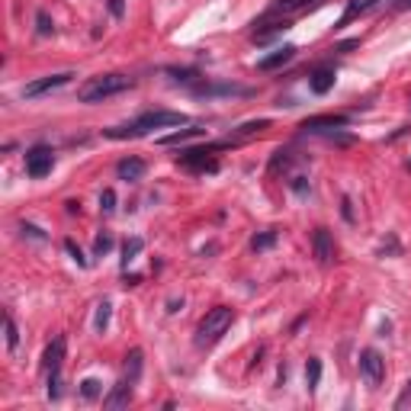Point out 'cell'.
Returning <instances> with one entry per match:
<instances>
[{
  "label": "cell",
  "mask_w": 411,
  "mask_h": 411,
  "mask_svg": "<svg viewBox=\"0 0 411 411\" xmlns=\"http://www.w3.org/2000/svg\"><path fill=\"white\" fill-rule=\"evenodd\" d=\"M347 126V116H315L303 122V132H337V129Z\"/></svg>",
  "instance_id": "30bf717a"
},
{
  "label": "cell",
  "mask_w": 411,
  "mask_h": 411,
  "mask_svg": "<svg viewBox=\"0 0 411 411\" xmlns=\"http://www.w3.org/2000/svg\"><path fill=\"white\" fill-rule=\"evenodd\" d=\"M341 212H344V218H347V222H353V212H350V200H344V209H341Z\"/></svg>",
  "instance_id": "836d02e7"
},
{
  "label": "cell",
  "mask_w": 411,
  "mask_h": 411,
  "mask_svg": "<svg viewBox=\"0 0 411 411\" xmlns=\"http://www.w3.org/2000/svg\"><path fill=\"white\" fill-rule=\"evenodd\" d=\"M142 248H145V241L142 238H129L126 244H122V267H129L138 254H142Z\"/></svg>",
  "instance_id": "d6986e66"
},
{
  "label": "cell",
  "mask_w": 411,
  "mask_h": 411,
  "mask_svg": "<svg viewBox=\"0 0 411 411\" xmlns=\"http://www.w3.org/2000/svg\"><path fill=\"white\" fill-rule=\"evenodd\" d=\"M232 321H235V312L228 309V305H216V309H209L200 319V325H196V347L218 344L222 335L232 328Z\"/></svg>",
  "instance_id": "3957f363"
},
{
  "label": "cell",
  "mask_w": 411,
  "mask_h": 411,
  "mask_svg": "<svg viewBox=\"0 0 411 411\" xmlns=\"http://www.w3.org/2000/svg\"><path fill=\"white\" fill-rule=\"evenodd\" d=\"M100 209H103V212H113V209H116V193H113V190H103V193H100Z\"/></svg>",
  "instance_id": "f1b7e54d"
},
{
  "label": "cell",
  "mask_w": 411,
  "mask_h": 411,
  "mask_svg": "<svg viewBox=\"0 0 411 411\" xmlns=\"http://www.w3.org/2000/svg\"><path fill=\"white\" fill-rule=\"evenodd\" d=\"M408 405H411V382L402 389V395L395 398V411H405V408H408Z\"/></svg>",
  "instance_id": "4dcf8cb0"
},
{
  "label": "cell",
  "mask_w": 411,
  "mask_h": 411,
  "mask_svg": "<svg viewBox=\"0 0 411 411\" xmlns=\"http://www.w3.org/2000/svg\"><path fill=\"white\" fill-rule=\"evenodd\" d=\"M321 0H273L270 3V10H267V19L270 17H296V13H305V10H312V7H319Z\"/></svg>",
  "instance_id": "ba28073f"
},
{
  "label": "cell",
  "mask_w": 411,
  "mask_h": 411,
  "mask_svg": "<svg viewBox=\"0 0 411 411\" xmlns=\"http://www.w3.org/2000/svg\"><path fill=\"white\" fill-rule=\"evenodd\" d=\"M106 7H109V13H113L116 19L126 17V0H106Z\"/></svg>",
  "instance_id": "f546056e"
},
{
  "label": "cell",
  "mask_w": 411,
  "mask_h": 411,
  "mask_svg": "<svg viewBox=\"0 0 411 411\" xmlns=\"http://www.w3.org/2000/svg\"><path fill=\"white\" fill-rule=\"evenodd\" d=\"M23 235H29V238H39V241H45L42 228H35V225H26V222H23Z\"/></svg>",
  "instance_id": "1f68e13d"
},
{
  "label": "cell",
  "mask_w": 411,
  "mask_h": 411,
  "mask_svg": "<svg viewBox=\"0 0 411 411\" xmlns=\"http://www.w3.org/2000/svg\"><path fill=\"white\" fill-rule=\"evenodd\" d=\"M116 174H119V180H142L145 177V161L142 158H122L116 164Z\"/></svg>",
  "instance_id": "4fadbf2b"
},
{
  "label": "cell",
  "mask_w": 411,
  "mask_h": 411,
  "mask_svg": "<svg viewBox=\"0 0 411 411\" xmlns=\"http://www.w3.org/2000/svg\"><path fill=\"white\" fill-rule=\"evenodd\" d=\"M35 29H39V35H51V33H55V23H51V17L45 13V10L35 13Z\"/></svg>",
  "instance_id": "7402d4cb"
},
{
  "label": "cell",
  "mask_w": 411,
  "mask_h": 411,
  "mask_svg": "<svg viewBox=\"0 0 411 411\" xmlns=\"http://www.w3.org/2000/svg\"><path fill=\"white\" fill-rule=\"evenodd\" d=\"M212 148H196V152H184L180 154V164H186V168H196V170H216L218 164L209 158Z\"/></svg>",
  "instance_id": "7c38bea8"
},
{
  "label": "cell",
  "mask_w": 411,
  "mask_h": 411,
  "mask_svg": "<svg viewBox=\"0 0 411 411\" xmlns=\"http://www.w3.org/2000/svg\"><path fill=\"white\" fill-rule=\"evenodd\" d=\"M270 129V119H257V122H248V126H241L235 132V142H241V138H251V135H260Z\"/></svg>",
  "instance_id": "ac0fdd59"
},
{
  "label": "cell",
  "mask_w": 411,
  "mask_h": 411,
  "mask_svg": "<svg viewBox=\"0 0 411 411\" xmlns=\"http://www.w3.org/2000/svg\"><path fill=\"white\" fill-rule=\"evenodd\" d=\"M81 395H84V398H97V395H100V382H97V379H84V382H81Z\"/></svg>",
  "instance_id": "83f0119b"
},
{
  "label": "cell",
  "mask_w": 411,
  "mask_h": 411,
  "mask_svg": "<svg viewBox=\"0 0 411 411\" xmlns=\"http://www.w3.org/2000/svg\"><path fill=\"white\" fill-rule=\"evenodd\" d=\"M379 0H350V3H347V10H344V17H341V23L337 26H347L350 23V19H357L360 17V13H366V10H373L376 7Z\"/></svg>",
  "instance_id": "2e32d148"
},
{
  "label": "cell",
  "mask_w": 411,
  "mask_h": 411,
  "mask_svg": "<svg viewBox=\"0 0 411 411\" xmlns=\"http://www.w3.org/2000/svg\"><path fill=\"white\" fill-rule=\"evenodd\" d=\"M319 379H321V360H309V366H305V382H309V392L319 389Z\"/></svg>",
  "instance_id": "44dd1931"
},
{
  "label": "cell",
  "mask_w": 411,
  "mask_h": 411,
  "mask_svg": "<svg viewBox=\"0 0 411 411\" xmlns=\"http://www.w3.org/2000/svg\"><path fill=\"white\" fill-rule=\"evenodd\" d=\"M71 71H65V74H51V77H39V81H29V84L23 87V97L26 100H35V97H42V93H51L58 90V87L71 84Z\"/></svg>",
  "instance_id": "8992f818"
},
{
  "label": "cell",
  "mask_w": 411,
  "mask_h": 411,
  "mask_svg": "<svg viewBox=\"0 0 411 411\" xmlns=\"http://www.w3.org/2000/svg\"><path fill=\"white\" fill-rule=\"evenodd\" d=\"M61 360H65V337H55V341L45 347V357H42V369H45V376H49L51 398L61 395Z\"/></svg>",
  "instance_id": "277c9868"
},
{
  "label": "cell",
  "mask_w": 411,
  "mask_h": 411,
  "mask_svg": "<svg viewBox=\"0 0 411 411\" xmlns=\"http://www.w3.org/2000/svg\"><path fill=\"white\" fill-rule=\"evenodd\" d=\"M113 251V235L109 232H103V235H97V241H93V254L97 257H103V254Z\"/></svg>",
  "instance_id": "603a6c76"
},
{
  "label": "cell",
  "mask_w": 411,
  "mask_h": 411,
  "mask_svg": "<svg viewBox=\"0 0 411 411\" xmlns=\"http://www.w3.org/2000/svg\"><path fill=\"white\" fill-rule=\"evenodd\" d=\"M392 10H411V0H392Z\"/></svg>",
  "instance_id": "d6a6232c"
},
{
  "label": "cell",
  "mask_w": 411,
  "mask_h": 411,
  "mask_svg": "<svg viewBox=\"0 0 411 411\" xmlns=\"http://www.w3.org/2000/svg\"><path fill=\"white\" fill-rule=\"evenodd\" d=\"M312 248H315L319 264H331V260H335V241H331V232H328V228H315V235H312Z\"/></svg>",
  "instance_id": "9c48e42d"
},
{
  "label": "cell",
  "mask_w": 411,
  "mask_h": 411,
  "mask_svg": "<svg viewBox=\"0 0 411 411\" xmlns=\"http://www.w3.org/2000/svg\"><path fill=\"white\" fill-rule=\"evenodd\" d=\"M135 81L129 74H97L90 77V81H84V84L77 87V100L81 103H100L106 100V97H116V93L129 90Z\"/></svg>",
  "instance_id": "7a4b0ae2"
},
{
  "label": "cell",
  "mask_w": 411,
  "mask_h": 411,
  "mask_svg": "<svg viewBox=\"0 0 411 411\" xmlns=\"http://www.w3.org/2000/svg\"><path fill=\"white\" fill-rule=\"evenodd\" d=\"M293 55H296L293 45H283V49H277L273 55L260 58V61H257V67H260V71H273V67H283L286 61H293Z\"/></svg>",
  "instance_id": "5bb4252c"
},
{
  "label": "cell",
  "mask_w": 411,
  "mask_h": 411,
  "mask_svg": "<svg viewBox=\"0 0 411 411\" xmlns=\"http://www.w3.org/2000/svg\"><path fill=\"white\" fill-rule=\"evenodd\" d=\"M190 119L184 113H174V109H152V113H145L138 116L135 122L129 126H119V129H106V138H142V135L154 132V129H168V126H186Z\"/></svg>",
  "instance_id": "6da1fadb"
},
{
  "label": "cell",
  "mask_w": 411,
  "mask_h": 411,
  "mask_svg": "<svg viewBox=\"0 0 411 411\" xmlns=\"http://www.w3.org/2000/svg\"><path fill=\"white\" fill-rule=\"evenodd\" d=\"M309 87H312V93L325 97V93L335 87V71H331V67H319V71L309 77Z\"/></svg>",
  "instance_id": "9a60e30c"
},
{
  "label": "cell",
  "mask_w": 411,
  "mask_h": 411,
  "mask_svg": "<svg viewBox=\"0 0 411 411\" xmlns=\"http://www.w3.org/2000/svg\"><path fill=\"white\" fill-rule=\"evenodd\" d=\"M206 129H180V132H170V135H164L161 138V145H180V142H186V138H196V135H202Z\"/></svg>",
  "instance_id": "ffe728a7"
},
{
  "label": "cell",
  "mask_w": 411,
  "mask_h": 411,
  "mask_svg": "<svg viewBox=\"0 0 411 411\" xmlns=\"http://www.w3.org/2000/svg\"><path fill=\"white\" fill-rule=\"evenodd\" d=\"M129 402H132V382H129V379H119L116 389H113V392L103 398V408L116 411V408H126Z\"/></svg>",
  "instance_id": "8fae6325"
},
{
  "label": "cell",
  "mask_w": 411,
  "mask_h": 411,
  "mask_svg": "<svg viewBox=\"0 0 411 411\" xmlns=\"http://www.w3.org/2000/svg\"><path fill=\"white\" fill-rule=\"evenodd\" d=\"M277 244V232H264V235H254L251 248L254 251H264V248H273Z\"/></svg>",
  "instance_id": "d4e9b609"
},
{
  "label": "cell",
  "mask_w": 411,
  "mask_h": 411,
  "mask_svg": "<svg viewBox=\"0 0 411 411\" xmlns=\"http://www.w3.org/2000/svg\"><path fill=\"white\" fill-rule=\"evenodd\" d=\"M138 376H142V350L135 347V350L126 357V376H122V379H129V382L135 386V382H138Z\"/></svg>",
  "instance_id": "e0dca14e"
},
{
  "label": "cell",
  "mask_w": 411,
  "mask_h": 411,
  "mask_svg": "<svg viewBox=\"0 0 411 411\" xmlns=\"http://www.w3.org/2000/svg\"><path fill=\"white\" fill-rule=\"evenodd\" d=\"M109 309H113L109 303H100V305H97V319H93V325H97V331H100V335L106 331V325H109Z\"/></svg>",
  "instance_id": "cb8c5ba5"
},
{
  "label": "cell",
  "mask_w": 411,
  "mask_h": 411,
  "mask_svg": "<svg viewBox=\"0 0 411 411\" xmlns=\"http://www.w3.org/2000/svg\"><path fill=\"white\" fill-rule=\"evenodd\" d=\"M3 328H7V347L10 350H17V344H19V331H17V325H13V319H3Z\"/></svg>",
  "instance_id": "484cf974"
},
{
  "label": "cell",
  "mask_w": 411,
  "mask_h": 411,
  "mask_svg": "<svg viewBox=\"0 0 411 411\" xmlns=\"http://www.w3.org/2000/svg\"><path fill=\"white\" fill-rule=\"evenodd\" d=\"M65 248H67V254H71V260H74L77 267H87V257H84V254H81V248H77V244L71 241V238H67V241H65Z\"/></svg>",
  "instance_id": "4316f807"
},
{
  "label": "cell",
  "mask_w": 411,
  "mask_h": 411,
  "mask_svg": "<svg viewBox=\"0 0 411 411\" xmlns=\"http://www.w3.org/2000/svg\"><path fill=\"white\" fill-rule=\"evenodd\" d=\"M360 373L366 376L369 386H379L382 382V376H386V360H382V353L379 350H363L360 353Z\"/></svg>",
  "instance_id": "52a82bcc"
},
{
  "label": "cell",
  "mask_w": 411,
  "mask_h": 411,
  "mask_svg": "<svg viewBox=\"0 0 411 411\" xmlns=\"http://www.w3.org/2000/svg\"><path fill=\"white\" fill-rule=\"evenodd\" d=\"M51 168H55V152H51L49 145H33V148L26 152V174L33 177V180L49 177Z\"/></svg>",
  "instance_id": "5b68a950"
}]
</instances>
